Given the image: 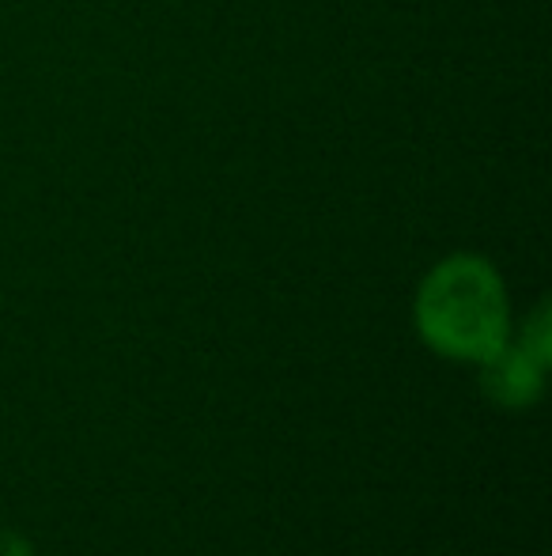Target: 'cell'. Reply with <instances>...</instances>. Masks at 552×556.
Listing matches in <instances>:
<instances>
[{
  "mask_svg": "<svg viewBox=\"0 0 552 556\" xmlns=\"http://www.w3.org/2000/svg\"><path fill=\"white\" fill-rule=\"evenodd\" d=\"M0 556H35V545L15 530H0Z\"/></svg>",
  "mask_w": 552,
  "mask_h": 556,
  "instance_id": "4",
  "label": "cell"
},
{
  "mask_svg": "<svg viewBox=\"0 0 552 556\" xmlns=\"http://www.w3.org/2000/svg\"><path fill=\"white\" fill-rule=\"evenodd\" d=\"M480 367V390L485 397H492L503 409H530L534 402H541L545 394V364L530 356L526 349H518L515 341H508L492 359H485Z\"/></svg>",
  "mask_w": 552,
  "mask_h": 556,
  "instance_id": "2",
  "label": "cell"
},
{
  "mask_svg": "<svg viewBox=\"0 0 552 556\" xmlns=\"http://www.w3.org/2000/svg\"><path fill=\"white\" fill-rule=\"evenodd\" d=\"M511 341L518 344V349H526L530 352L538 364H552V333H549V303L541 300L538 307L526 315V323H523V333L518 337H511Z\"/></svg>",
  "mask_w": 552,
  "mask_h": 556,
  "instance_id": "3",
  "label": "cell"
},
{
  "mask_svg": "<svg viewBox=\"0 0 552 556\" xmlns=\"http://www.w3.org/2000/svg\"><path fill=\"white\" fill-rule=\"evenodd\" d=\"M413 326L420 341L442 359H492L511 341V300L500 269L480 254L435 262L416 288Z\"/></svg>",
  "mask_w": 552,
  "mask_h": 556,
  "instance_id": "1",
  "label": "cell"
}]
</instances>
